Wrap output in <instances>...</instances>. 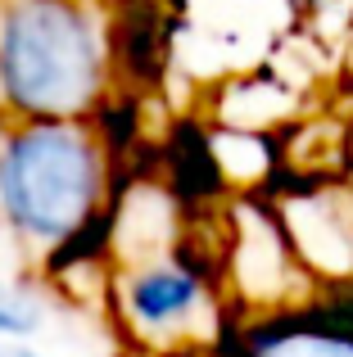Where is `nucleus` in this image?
Returning <instances> with one entry per match:
<instances>
[{
    "instance_id": "nucleus-1",
    "label": "nucleus",
    "mask_w": 353,
    "mask_h": 357,
    "mask_svg": "<svg viewBox=\"0 0 353 357\" xmlns=\"http://www.w3.org/2000/svg\"><path fill=\"white\" fill-rule=\"evenodd\" d=\"M123 167L109 118L0 122V222L41 276L100 249Z\"/></svg>"
},
{
    "instance_id": "nucleus-2",
    "label": "nucleus",
    "mask_w": 353,
    "mask_h": 357,
    "mask_svg": "<svg viewBox=\"0 0 353 357\" xmlns=\"http://www.w3.org/2000/svg\"><path fill=\"white\" fill-rule=\"evenodd\" d=\"M123 96V5L0 0V122L109 118Z\"/></svg>"
},
{
    "instance_id": "nucleus-3",
    "label": "nucleus",
    "mask_w": 353,
    "mask_h": 357,
    "mask_svg": "<svg viewBox=\"0 0 353 357\" xmlns=\"http://www.w3.org/2000/svg\"><path fill=\"white\" fill-rule=\"evenodd\" d=\"M100 317L132 357H227L240 312L200 236L159 253L109 262Z\"/></svg>"
},
{
    "instance_id": "nucleus-4",
    "label": "nucleus",
    "mask_w": 353,
    "mask_h": 357,
    "mask_svg": "<svg viewBox=\"0 0 353 357\" xmlns=\"http://www.w3.org/2000/svg\"><path fill=\"white\" fill-rule=\"evenodd\" d=\"M163 77L209 96L281 63L308 27L313 0H159Z\"/></svg>"
},
{
    "instance_id": "nucleus-5",
    "label": "nucleus",
    "mask_w": 353,
    "mask_h": 357,
    "mask_svg": "<svg viewBox=\"0 0 353 357\" xmlns=\"http://www.w3.org/2000/svg\"><path fill=\"white\" fill-rule=\"evenodd\" d=\"M204 244L240 312V326L322 303V289L303 271L267 195H222L218 208L209 204Z\"/></svg>"
},
{
    "instance_id": "nucleus-6",
    "label": "nucleus",
    "mask_w": 353,
    "mask_h": 357,
    "mask_svg": "<svg viewBox=\"0 0 353 357\" xmlns=\"http://www.w3.org/2000/svg\"><path fill=\"white\" fill-rule=\"evenodd\" d=\"M285 236L322 298L353 294V163L340 172H290L272 195Z\"/></svg>"
},
{
    "instance_id": "nucleus-7",
    "label": "nucleus",
    "mask_w": 353,
    "mask_h": 357,
    "mask_svg": "<svg viewBox=\"0 0 353 357\" xmlns=\"http://www.w3.org/2000/svg\"><path fill=\"white\" fill-rule=\"evenodd\" d=\"M227 357H353V312L340 298L240 326Z\"/></svg>"
},
{
    "instance_id": "nucleus-8",
    "label": "nucleus",
    "mask_w": 353,
    "mask_h": 357,
    "mask_svg": "<svg viewBox=\"0 0 353 357\" xmlns=\"http://www.w3.org/2000/svg\"><path fill=\"white\" fill-rule=\"evenodd\" d=\"M41 331V307L32 298H23L18 289L0 285V344H14L27 340V335Z\"/></svg>"
},
{
    "instance_id": "nucleus-9",
    "label": "nucleus",
    "mask_w": 353,
    "mask_h": 357,
    "mask_svg": "<svg viewBox=\"0 0 353 357\" xmlns=\"http://www.w3.org/2000/svg\"><path fill=\"white\" fill-rule=\"evenodd\" d=\"M0 357H41V353H32V349H18V344H0Z\"/></svg>"
},
{
    "instance_id": "nucleus-10",
    "label": "nucleus",
    "mask_w": 353,
    "mask_h": 357,
    "mask_svg": "<svg viewBox=\"0 0 353 357\" xmlns=\"http://www.w3.org/2000/svg\"><path fill=\"white\" fill-rule=\"evenodd\" d=\"M349 131H353V114H349Z\"/></svg>"
}]
</instances>
